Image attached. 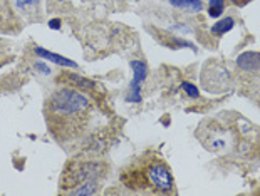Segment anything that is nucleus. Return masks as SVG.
<instances>
[{
    "instance_id": "f257e3e1",
    "label": "nucleus",
    "mask_w": 260,
    "mask_h": 196,
    "mask_svg": "<svg viewBox=\"0 0 260 196\" xmlns=\"http://www.w3.org/2000/svg\"><path fill=\"white\" fill-rule=\"evenodd\" d=\"M89 108V99L74 89H59L49 99V109L54 117H77Z\"/></svg>"
},
{
    "instance_id": "f03ea898",
    "label": "nucleus",
    "mask_w": 260,
    "mask_h": 196,
    "mask_svg": "<svg viewBox=\"0 0 260 196\" xmlns=\"http://www.w3.org/2000/svg\"><path fill=\"white\" fill-rule=\"evenodd\" d=\"M197 136H200L205 148L213 151V153H226L230 146L234 144V136L226 127L217 124V122H205L200 127V131L197 133Z\"/></svg>"
},
{
    "instance_id": "7ed1b4c3",
    "label": "nucleus",
    "mask_w": 260,
    "mask_h": 196,
    "mask_svg": "<svg viewBox=\"0 0 260 196\" xmlns=\"http://www.w3.org/2000/svg\"><path fill=\"white\" fill-rule=\"evenodd\" d=\"M146 175H148V180L151 181V184L156 189L163 193H168L173 189V176L168 170L167 165L159 163V161H154L148 166L146 170Z\"/></svg>"
},
{
    "instance_id": "20e7f679",
    "label": "nucleus",
    "mask_w": 260,
    "mask_h": 196,
    "mask_svg": "<svg viewBox=\"0 0 260 196\" xmlns=\"http://www.w3.org/2000/svg\"><path fill=\"white\" fill-rule=\"evenodd\" d=\"M131 69H133V79L129 84V96L126 97V101L138 104L141 103V89L146 81L148 66L143 60H131Z\"/></svg>"
},
{
    "instance_id": "39448f33",
    "label": "nucleus",
    "mask_w": 260,
    "mask_h": 196,
    "mask_svg": "<svg viewBox=\"0 0 260 196\" xmlns=\"http://www.w3.org/2000/svg\"><path fill=\"white\" fill-rule=\"evenodd\" d=\"M237 66L240 67L242 71H247V72H252V71H257L260 67V52H243L237 57Z\"/></svg>"
},
{
    "instance_id": "423d86ee",
    "label": "nucleus",
    "mask_w": 260,
    "mask_h": 196,
    "mask_svg": "<svg viewBox=\"0 0 260 196\" xmlns=\"http://www.w3.org/2000/svg\"><path fill=\"white\" fill-rule=\"evenodd\" d=\"M34 52L39 55V57H42L44 60H49V62H52V64L64 66V67H77V64L74 62V60L66 59L64 55H59V54L49 52L47 49H44V47H41V46H37V47L34 49Z\"/></svg>"
},
{
    "instance_id": "0eeeda50",
    "label": "nucleus",
    "mask_w": 260,
    "mask_h": 196,
    "mask_svg": "<svg viewBox=\"0 0 260 196\" xmlns=\"http://www.w3.org/2000/svg\"><path fill=\"white\" fill-rule=\"evenodd\" d=\"M168 2L176 9L186 10V12H200L203 9L202 0H168Z\"/></svg>"
},
{
    "instance_id": "6e6552de",
    "label": "nucleus",
    "mask_w": 260,
    "mask_h": 196,
    "mask_svg": "<svg viewBox=\"0 0 260 196\" xmlns=\"http://www.w3.org/2000/svg\"><path fill=\"white\" fill-rule=\"evenodd\" d=\"M234 25H235L234 17H225V19L218 20L217 24L212 25V34H213V36H218V37L225 36L226 32H230L232 29H234Z\"/></svg>"
},
{
    "instance_id": "1a4fd4ad",
    "label": "nucleus",
    "mask_w": 260,
    "mask_h": 196,
    "mask_svg": "<svg viewBox=\"0 0 260 196\" xmlns=\"http://www.w3.org/2000/svg\"><path fill=\"white\" fill-rule=\"evenodd\" d=\"M96 189H98V184L94 180H89V181H86L84 184H82L81 188H77L73 191V194H77V196H89V194H94L96 193Z\"/></svg>"
},
{
    "instance_id": "9d476101",
    "label": "nucleus",
    "mask_w": 260,
    "mask_h": 196,
    "mask_svg": "<svg viewBox=\"0 0 260 196\" xmlns=\"http://www.w3.org/2000/svg\"><path fill=\"white\" fill-rule=\"evenodd\" d=\"M210 2V7H208V15L217 19L223 14V5H225V0H208Z\"/></svg>"
},
{
    "instance_id": "9b49d317",
    "label": "nucleus",
    "mask_w": 260,
    "mask_h": 196,
    "mask_svg": "<svg viewBox=\"0 0 260 196\" xmlns=\"http://www.w3.org/2000/svg\"><path fill=\"white\" fill-rule=\"evenodd\" d=\"M69 77V81L76 84L77 87H81V89H92L94 87V82L92 81H87L84 79V77H81V76H74V74H68Z\"/></svg>"
},
{
    "instance_id": "f8f14e48",
    "label": "nucleus",
    "mask_w": 260,
    "mask_h": 196,
    "mask_svg": "<svg viewBox=\"0 0 260 196\" xmlns=\"http://www.w3.org/2000/svg\"><path fill=\"white\" fill-rule=\"evenodd\" d=\"M181 89H183L186 96H190L191 99H197L198 96H200V91H198V87L193 86L191 82H183V84H181Z\"/></svg>"
},
{
    "instance_id": "ddd939ff",
    "label": "nucleus",
    "mask_w": 260,
    "mask_h": 196,
    "mask_svg": "<svg viewBox=\"0 0 260 196\" xmlns=\"http://www.w3.org/2000/svg\"><path fill=\"white\" fill-rule=\"evenodd\" d=\"M19 9H27V7H36L39 4V0H15Z\"/></svg>"
},
{
    "instance_id": "4468645a",
    "label": "nucleus",
    "mask_w": 260,
    "mask_h": 196,
    "mask_svg": "<svg viewBox=\"0 0 260 196\" xmlns=\"http://www.w3.org/2000/svg\"><path fill=\"white\" fill-rule=\"evenodd\" d=\"M36 69L39 71V72H42V74H46V76H49L51 74V69L44 64V62H36Z\"/></svg>"
},
{
    "instance_id": "2eb2a0df",
    "label": "nucleus",
    "mask_w": 260,
    "mask_h": 196,
    "mask_svg": "<svg viewBox=\"0 0 260 196\" xmlns=\"http://www.w3.org/2000/svg\"><path fill=\"white\" fill-rule=\"evenodd\" d=\"M60 24H62V22H60V19L49 20V27H51V29H54V30H59L60 29Z\"/></svg>"
},
{
    "instance_id": "dca6fc26",
    "label": "nucleus",
    "mask_w": 260,
    "mask_h": 196,
    "mask_svg": "<svg viewBox=\"0 0 260 196\" xmlns=\"http://www.w3.org/2000/svg\"><path fill=\"white\" fill-rule=\"evenodd\" d=\"M230 2L234 5H239V7H243V5H247L250 0H230Z\"/></svg>"
},
{
    "instance_id": "f3484780",
    "label": "nucleus",
    "mask_w": 260,
    "mask_h": 196,
    "mask_svg": "<svg viewBox=\"0 0 260 196\" xmlns=\"http://www.w3.org/2000/svg\"><path fill=\"white\" fill-rule=\"evenodd\" d=\"M0 4H2V0H0Z\"/></svg>"
}]
</instances>
